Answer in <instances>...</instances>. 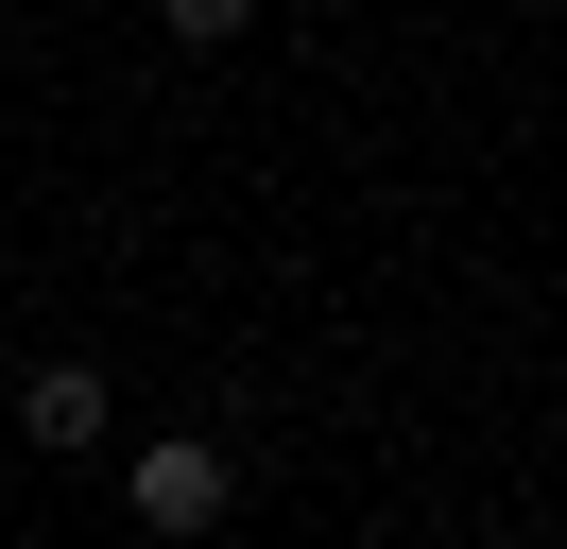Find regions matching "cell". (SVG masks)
I'll use <instances>...</instances> for the list:
<instances>
[{
	"label": "cell",
	"instance_id": "obj_1",
	"mask_svg": "<svg viewBox=\"0 0 567 549\" xmlns=\"http://www.w3.org/2000/svg\"><path fill=\"white\" fill-rule=\"evenodd\" d=\"M121 498H138V532H224V498H241V464H224L207 429H155L138 464H121Z\"/></svg>",
	"mask_w": 567,
	"mask_h": 549
},
{
	"label": "cell",
	"instance_id": "obj_2",
	"mask_svg": "<svg viewBox=\"0 0 567 549\" xmlns=\"http://www.w3.org/2000/svg\"><path fill=\"white\" fill-rule=\"evenodd\" d=\"M104 412H121L104 361H35V377H18V429H35L52 464H70V446H104Z\"/></svg>",
	"mask_w": 567,
	"mask_h": 549
},
{
	"label": "cell",
	"instance_id": "obj_3",
	"mask_svg": "<svg viewBox=\"0 0 567 549\" xmlns=\"http://www.w3.org/2000/svg\"><path fill=\"white\" fill-rule=\"evenodd\" d=\"M155 18H173V34H189V52H224V34H241V18H258V0H155Z\"/></svg>",
	"mask_w": 567,
	"mask_h": 549
},
{
	"label": "cell",
	"instance_id": "obj_4",
	"mask_svg": "<svg viewBox=\"0 0 567 549\" xmlns=\"http://www.w3.org/2000/svg\"><path fill=\"white\" fill-rule=\"evenodd\" d=\"M498 549H533V532H498Z\"/></svg>",
	"mask_w": 567,
	"mask_h": 549
}]
</instances>
